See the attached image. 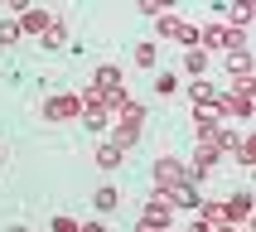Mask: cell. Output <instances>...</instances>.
<instances>
[{
	"instance_id": "cell-1",
	"label": "cell",
	"mask_w": 256,
	"mask_h": 232,
	"mask_svg": "<svg viewBox=\"0 0 256 232\" xmlns=\"http://www.w3.org/2000/svg\"><path fill=\"white\" fill-rule=\"evenodd\" d=\"M188 184H198V179L188 174L184 160H174V155L155 160V194H174V188H188Z\"/></svg>"
},
{
	"instance_id": "cell-2",
	"label": "cell",
	"mask_w": 256,
	"mask_h": 232,
	"mask_svg": "<svg viewBox=\"0 0 256 232\" xmlns=\"http://www.w3.org/2000/svg\"><path fill=\"white\" fill-rule=\"evenodd\" d=\"M78 116H82V102H78V92H54V97H44V121L63 126V121H78Z\"/></svg>"
},
{
	"instance_id": "cell-3",
	"label": "cell",
	"mask_w": 256,
	"mask_h": 232,
	"mask_svg": "<svg viewBox=\"0 0 256 232\" xmlns=\"http://www.w3.org/2000/svg\"><path fill=\"white\" fill-rule=\"evenodd\" d=\"M213 116L222 121V116H237V121H252V92H218V102H213Z\"/></svg>"
},
{
	"instance_id": "cell-4",
	"label": "cell",
	"mask_w": 256,
	"mask_h": 232,
	"mask_svg": "<svg viewBox=\"0 0 256 232\" xmlns=\"http://www.w3.org/2000/svg\"><path fill=\"white\" fill-rule=\"evenodd\" d=\"M222 218H228V228H246V222H252V188H237V194L222 203Z\"/></svg>"
},
{
	"instance_id": "cell-5",
	"label": "cell",
	"mask_w": 256,
	"mask_h": 232,
	"mask_svg": "<svg viewBox=\"0 0 256 232\" xmlns=\"http://www.w3.org/2000/svg\"><path fill=\"white\" fill-rule=\"evenodd\" d=\"M48 20H54L48 10H39V5H24V10L14 14V24H20V39H24V34H34V39H39L44 29H48Z\"/></svg>"
},
{
	"instance_id": "cell-6",
	"label": "cell",
	"mask_w": 256,
	"mask_h": 232,
	"mask_svg": "<svg viewBox=\"0 0 256 232\" xmlns=\"http://www.w3.org/2000/svg\"><path fill=\"white\" fill-rule=\"evenodd\" d=\"M218 160H222V155H218L213 145H198V150H194V160H188V174H194V179L203 184V179L218 170Z\"/></svg>"
},
{
	"instance_id": "cell-7",
	"label": "cell",
	"mask_w": 256,
	"mask_h": 232,
	"mask_svg": "<svg viewBox=\"0 0 256 232\" xmlns=\"http://www.w3.org/2000/svg\"><path fill=\"white\" fill-rule=\"evenodd\" d=\"M213 102H218V87L208 82V78H194V82H188V106H194V112H208Z\"/></svg>"
},
{
	"instance_id": "cell-8",
	"label": "cell",
	"mask_w": 256,
	"mask_h": 232,
	"mask_svg": "<svg viewBox=\"0 0 256 232\" xmlns=\"http://www.w3.org/2000/svg\"><path fill=\"white\" fill-rule=\"evenodd\" d=\"M92 208H97V218L116 213V208H121V188H116V184H97V188H92Z\"/></svg>"
},
{
	"instance_id": "cell-9",
	"label": "cell",
	"mask_w": 256,
	"mask_h": 232,
	"mask_svg": "<svg viewBox=\"0 0 256 232\" xmlns=\"http://www.w3.org/2000/svg\"><path fill=\"white\" fill-rule=\"evenodd\" d=\"M164 198H170V208H179V213H198L203 188H198V184H188V188H174V194H164Z\"/></svg>"
},
{
	"instance_id": "cell-10",
	"label": "cell",
	"mask_w": 256,
	"mask_h": 232,
	"mask_svg": "<svg viewBox=\"0 0 256 232\" xmlns=\"http://www.w3.org/2000/svg\"><path fill=\"white\" fill-rule=\"evenodd\" d=\"M140 218H150V222H160V228H170L174 208H170V198H164V194H150V198H145V208H140Z\"/></svg>"
},
{
	"instance_id": "cell-11",
	"label": "cell",
	"mask_w": 256,
	"mask_h": 232,
	"mask_svg": "<svg viewBox=\"0 0 256 232\" xmlns=\"http://www.w3.org/2000/svg\"><path fill=\"white\" fill-rule=\"evenodd\" d=\"M92 87L106 97V92H121V87H126V78H121V68H116V63H102L97 78H92Z\"/></svg>"
},
{
	"instance_id": "cell-12",
	"label": "cell",
	"mask_w": 256,
	"mask_h": 232,
	"mask_svg": "<svg viewBox=\"0 0 256 232\" xmlns=\"http://www.w3.org/2000/svg\"><path fill=\"white\" fill-rule=\"evenodd\" d=\"M228 72L237 78V92H252V54H228Z\"/></svg>"
},
{
	"instance_id": "cell-13",
	"label": "cell",
	"mask_w": 256,
	"mask_h": 232,
	"mask_svg": "<svg viewBox=\"0 0 256 232\" xmlns=\"http://www.w3.org/2000/svg\"><path fill=\"white\" fill-rule=\"evenodd\" d=\"M218 116H213V106H208V112H194V136H198V145H213L218 140Z\"/></svg>"
},
{
	"instance_id": "cell-14",
	"label": "cell",
	"mask_w": 256,
	"mask_h": 232,
	"mask_svg": "<svg viewBox=\"0 0 256 232\" xmlns=\"http://www.w3.org/2000/svg\"><path fill=\"white\" fill-rule=\"evenodd\" d=\"M121 164H126V150H121V145H112V140H102L97 145V170H121Z\"/></svg>"
},
{
	"instance_id": "cell-15",
	"label": "cell",
	"mask_w": 256,
	"mask_h": 232,
	"mask_svg": "<svg viewBox=\"0 0 256 232\" xmlns=\"http://www.w3.org/2000/svg\"><path fill=\"white\" fill-rule=\"evenodd\" d=\"M39 44H44V48H68V24L54 14V20H48V29L39 34Z\"/></svg>"
},
{
	"instance_id": "cell-16",
	"label": "cell",
	"mask_w": 256,
	"mask_h": 232,
	"mask_svg": "<svg viewBox=\"0 0 256 232\" xmlns=\"http://www.w3.org/2000/svg\"><path fill=\"white\" fill-rule=\"evenodd\" d=\"M130 58H136V68L155 72V63H160V44H150V39H145V44H136V54H130Z\"/></svg>"
},
{
	"instance_id": "cell-17",
	"label": "cell",
	"mask_w": 256,
	"mask_h": 232,
	"mask_svg": "<svg viewBox=\"0 0 256 232\" xmlns=\"http://www.w3.org/2000/svg\"><path fill=\"white\" fill-rule=\"evenodd\" d=\"M184 72H188V82L203 78V72H208V54H203V48H184Z\"/></svg>"
},
{
	"instance_id": "cell-18",
	"label": "cell",
	"mask_w": 256,
	"mask_h": 232,
	"mask_svg": "<svg viewBox=\"0 0 256 232\" xmlns=\"http://www.w3.org/2000/svg\"><path fill=\"white\" fill-rule=\"evenodd\" d=\"M228 29H252V5H228Z\"/></svg>"
},
{
	"instance_id": "cell-19",
	"label": "cell",
	"mask_w": 256,
	"mask_h": 232,
	"mask_svg": "<svg viewBox=\"0 0 256 232\" xmlns=\"http://www.w3.org/2000/svg\"><path fill=\"white\" fill-rule=\"evenodd\" d=\"M82 126L87 130H112V116L102 112V106H92V112H82Z\"/></svg>"
},
{
	"instance_id": "cell-20",
	"label": "cell",
	"mask_w": 256,
	"mask_h": 232,
	"mask_svg": "<svg viewBox=\"0 0 256 232\" xmlns=\"http://www.w3.org/2000/svg\"><path fill=\"white\" fill-rule=\"evenodd\" d=\"M179 29H184L179 14H160V39H179Z\"/></svg>"
},
{
	"instance_id": "cell-21",
	"label": "cell",
	"mask_w": 256,
	"mask_h": 232,
	"mask_svg": "<svg viewBox=\"0 0 256 232\" xmlns=\"http://www.w3.org/2000/svg\"><path fill=\"white\" fill-rule=\"evenodd\" d=\"M155 92L160 97H174V92H179V78H174V72H155Z\"/></svg>"
},
{
	"instance_id": "cell-22",
	"label": "cell",
	"mask_w": 256,
	"mask_h": 232,
	"mask_svg": "<svg viewBox=\"0 0 256 232\" xmlns=\"http://www.w3.org/2000/svg\"><path fill=\"white\" fill-rule=\"evenodd\" d=\"M10 44H20V24L14 20H0V48H10Z\"/></svg>"
},
{
	"instance_id": "cell-23",
	"label": "cell",
	"mask_w": 256,
	"mask_h": 232,
	"mask_svg": "<svg viewBox=\"0 0 256 232\" xmlns=\"http://www.w3.org/2000/svg\"><path fill=\"white\" fill-rule=\"evenodd\" d=\"M252 136H242V145H237V150H232V155H237V164H242V170H252Z\"/></svg>"
},
{
	"instance_id": "cell-24",
	"label": "cell",
	"mask_w": 256,
	"mask_h": 232,
	"mask_svg": "<svg viewBox=\"0 0 256 232\" xmlns=\"http://www.w3.org/2000/svg\"><path fill=\"white\" fill-rule=\"evenodd\" d=\"M82 228V222H78V218H68V213H58L54 222H48V232H78Z\"/></svg>"
},
{
	"instance_id": "cell-25",
	"label": "cell",
	"mask_w": 256,
	"mask_h": 232,
	"mask_svg": "<svg viewBox=\"0 0 256 232\" xmlns=\"http://www.w3.org/2000/svg\"><path fill=\"white\" fill-rule=\"evenodd\" d=\"M174 44H184V48H198V24H184Z\"/></svg>"
},
{
	"instance_id": "cell-26",
	"label": "cell",
	"mask_w": 256,
	"mask_h": 232,
	"mask_svg": "<svg viewBox=\"0 0 256 232\" xmlns=\"http://www.w3.org/2000/svg\"><path fill=\"white\" fill-rule=\"evenodd\" d=\"M136 232H164V228H160V222H150V218H140V222H136Z\"/></svg>"
},
{
	"instance_id": "cell-27",
	"label": "cell",
	"mask_w": 256,
	"mask_h": 232,
	"mask_svg": "<svg viewBox=\"0 0 256 232\" xmlns=\"http://www.w3.org/2000/svg\"><path fill=\"white\" fill-rule=\"evenodd\" d=\"M78 232H106V222H102V218H92V222H82Z\"/></svg>"
},
{
	"instance_id": "cell-28",
	"label": "cell",
	"mask_w": 256,
	"mask_h": 232,
	"mask_svg": "<svg viewBox=\"0 0 256 232\" xmlns=\"http://www.w3.org/2000/svg\"><path fill=\"white\" fill-rule=\"evenodd\" d=\"M213 232H242V228H213Z\"/></svg>"
},
{
	"instance_id": "cell-29",
	"label": "cell",
	"mask_w": 256,
	"mask_h": 232,
	"mask_svg": "<svg viewBox=\"0 0 256 232\" xmlns=\"http://www.w3.org/2000/svg\"><path fill=\"white\" fill-rule=\"evenodd\" d=\"M5 232H29V228H5Z\"/></svg>"
},
{
	"instance_id": "cell-30",
	"label": "cell",
	"mask_w": 256,
	"mask_h": 232,
	"mask_svg": "<svg viewBox=\"0 0 256 232\" xmlns=\"http://www.w3.org/2000/svg\"><path fill=\"white\" fill-rule=\"evenodd\" d=\"M164 232H174V228H164Z\"/></svg>"
},
{
	"instance_id": "cell-31",
	"label": "cell",
	"mask_w": 256,
	"mask_h": 232,
	"mask_svg": "<svg viewBox=\"0 0 256 232\" xmlns=\"http://www.w3.org/2000/svg\"><path fill=\"white\" fill-rule=\"evenodd\" d=\"M0 155H5V150H0Z\"/></svg>"
}]
</instances>
